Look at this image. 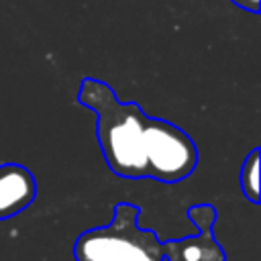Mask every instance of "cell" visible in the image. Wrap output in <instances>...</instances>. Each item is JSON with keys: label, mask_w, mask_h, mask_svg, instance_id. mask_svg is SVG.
I'll return each instance as SVG.
<instances>
[{"label": "cell", "mask_w": 261, "mask_h": 261, "mask_svg": "<svg viewBox=\"0 0 261 261\" xmlns=\"http://www.w3.org/2000/svg\"><path fill=\"white\" fill-rule=\"evenodd\" d=\"M75 100L96 114V139L112 173L177 184L196 169L198 147L184 128L145 114L137 102H120L102 80L84 77Z\"/></svg>", "instance_id": "1"}, {"label": "cell", "mask_w": 261, "mask_h": 261, "mask_svg": "<svg viewBox=\"0 0 261 261\" xmlns=\"http://www.w3.org/2000/svg\"><path fill=\"white\" fill-rule=\"evenodd\" d=\"M141 208L130 202L114 206L112 220L88 228L73 243L75 261H163L155 230L139 226Z\"/></svg>", "instance_id": "2"}, {"label": "cell", "mask_w": 261, "mask_h": 261, "mask_svg": "<svg viewBox=\"0 0 261 261\" xmlns=\"http://www.w3.org/2000/svg\"><path fill=\"white\" fill-rule=\"evenodd\" d=\"M188 218L198 228V234L161 241V251L167 261H226V253L214 237L218 210L214 204H194L188 208Z\"/></svg>", "instance_id": "3"}, {"label": "cell", "mask_w": 261, "mask_h": 261, "mask_svg": "<svg viewBox=\"0 0 261 261\" xmlns=\"http://www.w3.org/2000/svg\"><path fill=\"white\" fill-rule=\"evenodd\" d=\"M37 198V179L20 163L0 165V220L20 214Z\"/></svg>", "instance_id": "4"}, {"label": "cell", "mask_w": 261, "mask_h": 261, "mask_svg": "<svg viewBox=\"0 0 261 261\" xmlns=\"http://www.w3.org/2000/svg\"><path fill=\"white\" fill-rule=\"evenodd\" d=\"M241 192L253 204H259V147H255L243 161L239 175Z\"/></svg>", "instance_id": "5"}, {"label": "cell", "mask_w": 261, "mask_h": 261, "mask_svg": "<svg viewBox=\"0 0 261 261\" xmlns=\"http://www.w3.org/2000/svg\"><path fill=\"white\" fill-rule=\"evenodd\" d=\"M239 8H245V10H251V12H257L259 10V0H232Z\"/></svg>", "instance_id": "6"}]
</instances>
